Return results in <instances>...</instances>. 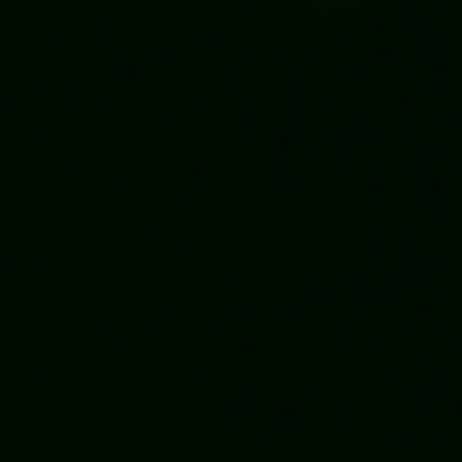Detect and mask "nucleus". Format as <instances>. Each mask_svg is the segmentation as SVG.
Here are the masks:
<instances>
[]
</instances>
